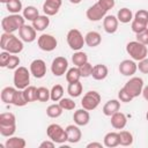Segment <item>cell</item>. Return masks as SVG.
I'll return each instance as SVG.
<instances>
[{"label":"cell","mask_w":148,"mask_h":148,"mask_svg":"<svg viewBox=\"0 0 148 148\" xmlns=\"http://www.w3.org/2000/svg\"><path fill=\"white\" fill-rule=\"evenodd\" d=\"M0 47L12 54H18L23 50V40L17 38L14 34L3 31L0 37Z\"/></svg>","instance_id":"6da1fadb"},{"label":"cell","mask_w":148,"mask_h":148,"mask_svg":"<svg viewBox=\"0 0 148 148\" xmlns=\"http://www.w3.org/2000/svg\"><path fill=\"white\" fill-rule=\"evenodd\" d=\"M16 131V118L12 112H3L0 114V134L2 136H12Z\"/></svg>","instance_id":"7a4b0ae2"},{"label":"cell","mask_w":148,"mask_h":148,"mask_svg":"<svg viewBox=\"0 0 148 148\" xmlns=\"http://www.w3.org/2000/svg\"><path fill=\"white\" fill-rule=\"evenodd\" d=\"M25 18L23 17V15L20 14H10L8 16H5L1 20V27L3 29L5 32H10L13 34L16 30H20V28L25 24Z\"/></svg>","instance_id":"3957f363"},{"label":"cell","mask_w":148,"mask_h":148,"mask_svg":"<svg viewBox=\"0 0 148 148\" xmlns=\"http://www.w3.org/2000/svg\"><path fill=\"white\" fill-rule=\"evenodd\" d=\"M126 52L130 54V57L134 61H140L148 56V49L147 45L141 44L138 40H132L126 44Z\"/></svg>","instance_id":"277c9868"},{"label":"cell","mask_w":148,"mask_h":148,"mask_svg":"<svg viewBox=\"0 0 148 148\" xmlns=\"http://www.w3.org/2000/svg\"><path fill=\"white\" fill-rule=\"evenodd\" d=\"M30 71H28V68L23 67V66H18L15 72H14V76H13V81H14V86L17 89H25L29 83H30Z\"/></svg>","instance_id":"5b68a950"},{"label":"cell","mask_w":148,"mask_h":148,"mask_svg":"<svg viewBox=\"0 0 148 148\" xmlns=\"http://www.w3.org/2000/svg\"><path fill=\"white\" fill-rule=\"evenodd\" d=\"M46 134H47L49 139H51L56 143H60L61 145V143H64V142L67 141L66 130L62 128L58 124H51V125H49L47 128H46Z\"/></svg>","instance_id":"8992f818"},{"label":"cell","mask_w":148,"mask_h":148,"mask_svg":"<svg viewBox=\"0 0 148 148\" xmlns=\"http://www.w3.org/2000/svg\"><path fill=\"white\" fill-rule=\"evenodd\" d=\"M66 39H67L68 46H69L72 50H74V51H80V50L83 47V45L86 44L83 35H82L81 31L77 30V29H71V30L67 32Z\"/></svg>","instance_id":"52a82bcc"},{"label":"cell","mask_w":148,"mask_h":148,"mask_svg":"<svg viewBox=\"0 0 148 148\" xmlns=\"http://www.w3.org/2000/svg\"><path fill=\"white\" fill-rule=\"evenodd\" d=\"M145 84H143V80L139 76H133L131 77L126 83L125 86L123 87L133 98L138 97L139 95L142 94V89H143Z\"/></svg>","instance_id":"ba28073f"},{"label":"cell","mask_w":148,"mask_h":148,"mask_svg":"<svg viewBox=\"0 0 148 148\" xmlns=\"http://www.w3.org/2000/svg\"><path fill=\"white\" fill-rule=\"evenodd\" d=\"M99 103H101V95L95 90H89L88 92H86L81 101L82 108L88 111L95 110L99 105Z\"/></svg>","instance_id":"9c48e42d"},{"label":"cell","mask_w":148,"mask_h":148,"mask_svg":"<svg viewBox=\"0 0 148 148\" xmlns=\"http://www.w3.org/2000/svg\"><path fill=\"white\" fill-rule=\"evenodd\" d=\"M106 13H108V10L97 1L96 3H94L92 6H90L87 9L86 15H87V18L89 21L97 22V21H101L102 18H104L106 16Z\"/></svg>","instance_id":"30bf717a"},{"label":"cell","mask_w":148,"mask_h":148,"mask_svg":"<svg viewBox=\"0 0 148 148\" xmlns=\"http://www.w3.org/2000/svg\"><path fill=\"white\" fill-rule=\"evenodd\" d=\"M37 44L40 50H43L45 52H51V51L56 50L58 42H57L56 37L50 34H42L37 39Z\"/></svg>","instance_id":"8fae6325"},{"label":"cell","mask_w":148,"mask_h":148,"mask_svg":"<svg viewBox=\"0 0 148 148\" xmlns=\"http://www.w3.org/2000/svg\"><path fill=\"white\" fill-rule=\"evenodd\" d=\"M68 71V60L65 57H57L52 60L51 72L54 76H61Z\"/></svg>","instance_id":"7c38bea8"},{"label":"cell","mask_w":148,"mask_h":148,"mask_svg":"<svg viewBox=\"0 0 148 148\" xmlns=\"http://www.w3.org/2000/svg\"><path fill=\"white\" fill-rule=\"evenodd\" d=\"M30 73L36 79H42L46 74V64L43 59H35L30 64Z\"/></svg>","instance_id":"4fadbf2b"},{"label":"cell","mask_w":148,"mask_h":148,"mask_svg":"<svg viewBox=\"0 0 148 148\" xmlns=\"http://www.w3.org/2000/svg\"><path fill=\"white\" fill-rule=\"evenodd\" d=\"M119 72L120 74H123L124 76H133L136 71H138V64H135V61L132 59H125L119 64Z\"/></svg>","instance_id":"5bb4252c"},{"label":"cell","mask_w":148,"mask_h":148,"mask_svg":"<svg viewBox=\"0 0 148 148\" xmlns=\"http://www.w3.org/2000/svg\"><path fill=\"white\" fill-rule=\"evenodd\" d=\"M18 35H20V38L25 43H31L37 38L36 29L32 25H28V24H23L20 28Z\"/></svg>","instance_id":"9a60e30c"},{"label":"cell","mask_w":148,"mask_h":148,"mask_svg":"<svg viewBox=\"0 0 148 148\" xmlns=\"http://www.w3.org/2000/svg\"><path fill=\"white\" fill-rule=\"evenodd\" d=\"M62 5V0H45L43 3V12L47 16L56 15Z\"/></svg>","instance_id":"2e32d148"},{"label":"cell","mask_w":148,"mask_h":148,"mask_svg":"<svg viewBox=\"0 0 148 148\" xmlns=\"http://www.w3.org/2000/svg\"><path fill=\"white\" fill-rule=\"evenodd\" d=\"M119 21L114 15H106L103 18V28L106 34H114L118 30Z\"/></svg>","instance_id":"e0dca14e"},{"label":"cell","mask_w":148,"mask_h":148,"mask_svg":"<svg viewBox=\"0 0 148 148\" xmlns=\"http://www.w3.org/2000/svg\"><path fill=\"white\" fill-rule=\"evenodd\" d=\"M66 133H67V141L69 143H77L81 138H82V132L79 128V126L75 125H68L66 128Z\"/></svg>","instance_id":"ac0fdd59"},{"label":"cell","mask_w":148,"mask_h":148,"mask_svg":"<svg viewBox=\"0 0 148 148\" xmlns=\"http://www.w3.org/2000/svg\"><path fill=\"white\" fill-rule=\"evenodd\" d=\"M73 120L77 126H86L88 125L89 120H90V114L89 111L86 109H79L74 112L73 114Z\"/></svg>","instance_id":"d6986e66"},{"label":"cell","mask_w":148,"mask_h":148,"mask_svg":"<svg viewBox=\"0 0 148 148\" xmlns=\"http://www.w3.org/2000/svg\"><path fill=\"white\" fill-rule=\"evenodd\" d=\"M127 124V117L123 112H116L111 116V126L116 130H123L125 128Z\"/></svg>","instance_id":"ffe728a7"},{"label":"cell","mask_w":148,"mask_h":148,"mask_svg":"<svg viewBox=\"0 0 148 148\" xmlns=\"http://www.w3.org/2000/svg\"><path fill=\"white\" fill-rule=\"evenodd\" d=\"M120 109V102L118 99H110L103 106V113L106 117H111L113 113L118 112Z\"/></svg>","instance_id":"44dd1931"},{"label":"cell","mask_w":148,"mask_h":148,"mask_svg":"<svg viewBox=\"0 0 148 148\" xmlns=\"http://www.w3.org/2000/svg\"><path fill=\"white\" fill-rule=\"evenodd\" d=\"M84 42H86L87 46H89V47H96L102 42L101 34L97 32V31H89L84 36Z\"/></svg>","instance_id":"7402d4cb"},{"label":"cell","mask_w":148,"mask_h":148,"mask_svg":"<svg viewBox=\"0 0 148 148\" xmlns=\"http://www.w3.org/2000/svg\"><path fill=\"white\" fill-rule=\"evenodd\" d=\"M109 74V69L105 65L103 64H97L92 67V73H91V76L92 79L97 80V81H101V80H104Z\"/></svg>","instance_id":"603a6c76"},{"label":"cell","mask_w":148,"mask_h":148,"mask_svg":"<svg viewBox=\"0 0 148 148\" xmlns=\"http://www.w3.org/2000/svg\"><path fill=\"white\" fill-rule=\"evenodd\" d=\"M50 24V18L47 15H38L32 21V27L36 29V31H43L45 30Z\"/></svg>","instance_id":"cb8c5ba5"},{"label":"cell","mask_w":148,"mask_h":148,"mask_svg":"<svg viewBox=\"0 0 148 148\" xmlns=\"http://www.w3.org/2000/svg\"><path fill=\"white\" fill-rule=\"evenodd\" d=\"M16 90L17 88H14V87H5L1 90V101L6 104H13V99Z\"/></svg>","instance_id":"d4e9b609"},{"label":"cell","mask_w":148,"mask_h":148,"mask_svg":"<svg viewBox=\"0 0 148 148\" xmlns=\"http://www.w3.org/2000/svg\"><path fill=\"white\" fill-rule=\"evenodd\" d=\"M104 146L108 148H113L119 146V133L109 132L104 136Z\"/></svg>","instance_id":"484cf974"},{"label":"cell","mask_w":148,"mask_h":148,"mask_svg":"<svg viewBox=\"0 0 148 148\" xmlns=\"http://www.w3.org/2000/svg\"><path fill=\"white\" fill-rule=\"evenodd\" d=\"M25 140L23 138L20 136H9V139H7L5 147L6 148H24L25 147Z\"/></svg>","instance_id":"4316f807"},{"label":"cell","mask_w":148,"mask_h":148,"mask_svg":"<svg viewBox=\"0 0 148 148\" xmlns=\"http://www.w3.org/2000/svg\"><path fill=\"white\" fill-rule=\"evenodd\" d=\"M117 18H118V21L120 23H130L133 20V13H132V10L130 8H126V7L120 8L118 10Z\"/></svg>","instance_id":"83f0119b"},{"label":"cell","mask_w":148,"mask_h":148,"mask_svg":"<svg viewBox=\"0 0 148 148\" xmlns=\"http://www.w3.org/2000/svg\"><path fill=\"white\" fill-rule=\"evenodd\" d=\"M72 61L73 65L76 67H81L82 65H84L86 62H88V56L86 52L83 51H75V53L72 56Z\"/></svg>","instance_id":"f1b7e54d"},{"label":"cell","mask_w":148,"mask_h":148,"mask_svg":"<svg viewBox=\"0 0 148 148\" xmlns=\"http://www.w3.org/2000/svg\"><path fill=\"white\" fill-rule=\"evenodd\" d=\"M81 77H82V76H81L80 69H79V67H76V66L69 68V69L66 72V81H67L68 83L77 82V81H80Z\"/></svg>","instance_id":"f546056e"},{"label":"cell","mask_w":148,"mask_h":148,"mask_svg":"<svg viewBox=\"0 0 148 148\" xmlns=\"http://www.w3.org/2000/svg\"><path fill=\"white\" fill-rule=\"evenodd\" d=\"M82 90H83V87H82V83L80 81L73 82V83H68L67 92H68V95L71 97H79L82 94Z\"/></svg>","instance_id":"4dcf8cb0"},{"label":"cell","mask_w":148,"mask_h":148,"mask_svg":"<svg viewBox=\"0 0 148 148\" xmlns=\"http://www.w3.org/2000/svg\"><path fill=\"white\" fill-rule=\"evenodd\" d=\"M50 95H51V101L59 102L64 97V88H62V86L61 84H54L50 90Z\"/></svg>","instance_id":"1f68e13d"},{"label":"cell","mask_w":148,"mask_h":148,"mask_svg":"<svg viewBox=\"0 0 148 148\" xmlns=\"http://www.w3.org/2000/svg\"><path fill=\"white\" fill-rule=\"evenodd\" d=\"M62 111H64V109L59 105V103L58 104H51V105H49L47 106V109H46V114H47V117H50V118H58V117H60L61 114H62Z\"/></svg>","instance_id":"d6a6232c"},{"label":"cell","mask_w":148,"mask_h":148,"mask_svg":"<svg viewBox=\"0 0 148 148\" xmlns=\"http://www.w3.org/2000/svg\"><path fill=\"white\" fill-rule=\"evenodd\" d=\"M23 17L25 18V20H28V21H34L38 15H39V12H38V9L36 8V7H34V6H27L24 9H23Z\"/></svg>","instance_id":"836d02e7"},{"label":"cell","mask_w":148,"mask_h":148,"mask_svg":"<svg viewBox=\"0 0 148 148\" xmlns=\"http://www.w3.org/2000/svg\"><path fill=\"white\" fill-rule=\"evenodd\" d=\"M23 94L28 103L37 101V88L35 86H28L25 89H23Z\"/></svg>","instance_id":"e575fe53"},{"label":"cell","mask_w":148,"mask_h":148,"mask_svg":"<svg viewBox=\"0 0 148 148\" xmlns=\"http://www.w3.org/2000/svg\"><path fill=\"white\" fill-rule=\"evenodd\" d=\"M133 143V135L128 131H120L119 132V145L121 146H131Z\"/></svg>","instance_id":"d590c367"},{"label":"cell","mask_w":148,"mask_h":148,"mask_svg":"<svg viewBox=\"0 0 148 148\" xmlns=\"http://www.w3.org/2000/svg\"><path fill=\"white\" fill-rule=\"evenodd\" d=\"M6 8L12 14H18L21 10H23L21 0H10L8 3H6Z\"/></svg>","instance_id":"8d00e7d4"},{"label":"cell","mask_w":148,"mask_h":148,"mask_svg":"<svg viewBox=\"0 0 148 148\" xmlns=\"http://www.w3.org/2000/svg\"><path fill=\"white\" fill-rule=\"evenodd\" d=\"M13 104L15 106H24L25 104H28L25 97H24V94H23V90L21 89H17L16 92H15V96H14V99H13Z\"/></svg>","instance_id":"74e56055"},{"label":"cell","mask_w":148,"mask_h":148,"mask_svg":"<svg viewBox=\"0 0 148 148\" xmlns=\"http://www.w3.org/2000/svg\"><path fill=\"white\" fill-rule=\"evenodd\" d=\"M49 99H51L50 90L47 88H45V87H38L37 88V101L47 102Z\"/></svg>","instance_id":"f35d334b"},{"label":"cell","mask_w":148,"mask_h":148,"mask_svg":"<svg viewBox=\"0 0 148 148\" xmlns=\"http://www.w3.org/2000/svg\"><path fill=\"white\" fill-rule=\"evenodd\" d=\"M135 21H138L139 23H142L145 25H148V10L146 9H139L133 17Z\"/></svg>","instance_id":"ab89813d"},{"label":"cell","mask_w":148,"mask_h":148,"mask_svg":"<svg viewBox=\"0 0 148 148\" xmlns=\"http://www.w3.org/2000/svg\"><path fill=\"white\" fill-rule=\"evenodd\" d=\"M59 105H60L64 110H67V111L74 110L75 106H76L75 102H74L72 98H66V97H62V98L59 101Z\"/></svg>","instance_id":"60d3db41"},{"label":"cell","mask_w":148,"mask_h":148,"mask_svg":"<svg viewBox=\"0 0 148 148\" xmlns=\"http://www.w3.org/2000/svg\"><path fill=\"white\" fill-rule=\"evenodd\" d=\"M92 65L89 64V62H86L84 65H82L81 67H79L80 69V73H81V76L82 77H88V76H91V73H92Z\"/></svg>","instance_id":"b9f144b4"},{"label":"cell","mask_w":148,"mask_h":148,"mask_svg":"<svg viewBox=\"0 0 148 148\" xmlns=\"http://www.w3.org/2000/svg\"><path fill=\"white\" fill-rule=\"evenodd\" d=\"M20 62H21V60H20V58L17 56L10 54V58L8 60V64H7V68H9V69H16L18 67Z\"/></svg>","instance_id":"7bdbcfd3"},{"label":"cell","mask_w":148,"mask_h":148,"mask_svg":"<svg viewBox=\"0 0 148 148\" xmlns=\"http://www.w3.org/2000/svg\"><path fill=\"white\" fill-rule=\"evenodd\" d=\"M118 98H119L120 102H124V103H128V102H131V101L133 99V97H132L124 88H121V89L118 91Z\"/></svg>","instance_id":"ee69618b"},{"label":"cell","mask_w":148,"mask_h":148,"mask_svg":"<svg viewBox=\"0 0 148 148\" xmlns=\"http://www.w3.org/2000/svg\"><path fill=\"white\" fill-rule=\"evenodd\" d=\"M136 40L140 42L141 44H145V45H148V28L145 29L143 31L136 34Z\"/></svg>","instance_id":"f6af8a7d"},{"label":"cell","mask_w":148,"mask_h":148,"mask_svg":"<svg viewBox=\"0 0 148 148\" xmlns=\"http://www.w3.org/2000/svg\"><path fill=\"white\" fill-rule=\"evenodd\" d=\"M10 54H12V53H9V52H7V51H2V52L0 53V66H1V67H7L8 60H9V58H10Z\"/></svg>","instance_id":"bcb514c9"},{"label":"cell","mask_w":148,"mask_h":148,"mask_svg":"<svg viewBox=\"0 0 148 148\" xmlns=\"http://www.w3.org/2000/svg\"><path fill=\"white\" fill-rule=\"evenodd\" d=\"M138 69L142 74H148V58H145V59H142V60L139 61Z\"/></svg>","instance_id":"7dc6e473"},{"label":"cell","mask_w":148,"mask_h":148,"mask_svg":"<svg viewBox=\"0 0 148 148\" xmlns=\"http://www.w3.org/2000/svg\"><path fill=\"white\" fill-rule=\"evenodd\" d=\"M108 12L110 10V9H112L113 7H114V5H116V2H114V0H97Z\"/></svg>","instance_id":"c3c4849f"},{"label":"cell","mask_w":148,"mask_h":148,"mask_svg":"<svg viewBox=\"0 0 148 148\" xmlns=\"http://www.w3.org/2000/svg\"><path fill=\"white\" fill-rule=\"evenodd\" d=\"M54 146H56V142L52 141L51 139H50V140H45V141H43V142L39 145L40 148H53Z\"/></svg>","instance_id":"681fc988"},{"label":"cell","mask_w":148,"mask_h":148,"mask_svg":"<svg viewBox=\"0 0 148 148\" xmlns=\"http://www.w3.org/2000/svg\"><path fill=\"white\" fill-rule=\"evenodd\" d=\"M102 148L103 147V145L101 143V142H90V143H88L87 145V148Z\"/></svg>","instance_id":"f907efd6"},{"label":"cell","mask_w":148,"mask_h":148,"mask_svg":"<svg viewBox=\"0 0 148 148\" xmlns=\"http://www.w3.org/2000/svg\"><path fill=\"white\" fill-rule=\"evenodd\" d=\"M142 96H143V98L146 101H148V84L143 87V89H142Z\"/></svg>","instance_id":"816d5d0a"},{"label":"cell","mask_w":148,"mask_h":148,"mask_svg":"<svg viewBox=\"0 0 148 148\" xmlns=\"http://www.w3.org/2000/svg\"><path fill=\"white\" fill-rule=\"evenodd\" d=\"M72 3H74V5H77V3H80L82 0H69Z\"/></svg>","instance_id":"f5cc1de1"},{"label":"cell","mask_w":148,"mask_h":148,"mask_svg":"<svg viewBox=\"0 0 148 148\" xmlns=\"http://www.w3.org/2000/svg\"><path fill=\"white\" fill-rule=\"evenodd\" d=\"M0 1H1L2 3H8V2L10 1V0H0Z\"/></svg>","instance_id":"db71d44e"},{"label":"cell","mask_w":148,"mask_h":148,"mask_svg":"<svg viewBox=\"0 0 148 148\" xmlns=\"http://www.w3.org/2000/svg\"><path fill=\"white\" fill-rule=\"evenodd\" d=\"M146 119H147V121H148V111H147V113H146Z\"/></svg>","instance_id":"11a10c76"},{"label":"cell","mask_w":148,"mask_h":148,"mask_svg":"<svg viewBox=\"0 0 148 148\" xmlns=\"http://www.w3.org/2000/svg\"><path fill=\"white\" fill-rule=\"evenodd\" d=\"M147 102H148V101H147Z\"/></svg>","instance_id":"9f6ffc18"}]
</instances>
